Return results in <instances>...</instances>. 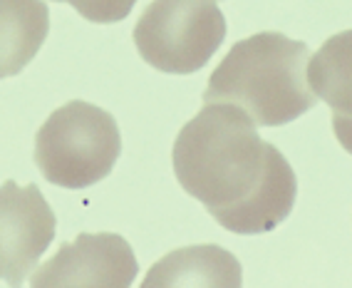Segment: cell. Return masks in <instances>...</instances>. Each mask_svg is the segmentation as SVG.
I'll use <instances>...</instances> for the list:
<instances>
[{"label": "cell", "instance_id": "cell-1", "mask_svg": "<svg viewBox=\"0 0 352 288\" xmlns=\"http://www.w3.org/2000/svg\"><path fill=\"white\" fill-rule=\"evenodd\" d=\"M256 127L241 107L211 102L182 127L171 154L184 192L241 236L273 232L298 196L290 162Z\"/></svg>", "mask_w": 352, "mask_h": 288}, {"label": "cell", "instance_id": "cell-2", "mask_svg": "<svg viewBox=\"0 0 352 288\" xmlns=\"http://www.w3.org/2000/svg\"><path fill=\"white\" fill-rule=\"evenodd\" d=\"M310 50L283 32H256L228 50L208 77L204 105L231 102L258 127H280L302 117L318 97L308 85Z\"/></svg>", "mask_w": 352, "mask_h": 288}, {"label": "cell", "instance_id": "cell-3", "mask_svg": "<svg viewBox=\"0 0 352 288\" xmlns=\"http://www.w3.org/2000/svg\"><path fill=\"white\" fill-rule=\"evenodd\" d=\"M120 154L117 119L85 100L57 107L35 134V164L55 187L87 189L102 182Z\"/></svg>", "mask_w": 352, "mask_h": 288}, {"label": "cell", "instance_id": "cell-4", "mask_svg": "<svg viewBox=\"0 0 352 288\" xmlns=\"http://www.w3.org/2000/svg\"><path fill=\"white\" fill-rule=\"evenodd\" d=\"M226 40L216 0H151L134 25V45L146 65L166 75H194Z\"/></svg>", "mask_w": 352, "mask_h": 288}, {"label": "cell", "instance_id": "cell-5", "mask_svg": "<svg viewBox=\"0 0 352 288\" xmlns=\"http://www.w3.org/2000/svg\"><path fill=\"white\" fill-rule=\"evenodd\" d=\"M55 229V214L38 184L18 187L8 179L0 187V278L8 286H23L38 269Z\"/></svg>", "mask_w": 352, "mask_h": 288}, {"label": "cell", "instance_id": "cell-6", "mask_svg": "<svg viewBox=\"0 0 352 288\" xmlns=\"http://www.w3.org/2000/svg\"><path fill=\"white\" fill-rule=\"evenodd\" d=\"M137 274V256L120 234H80L72 244L60 246L30 283L35 288H126Z\"/></svg>", "mask_w": 352, "mask_h": 288}, {"label": "cell", "instance_id": "cell-7", "mask_svg": "<svg viewBox=\"0 0 352 288\" xmlns=\"http://www.w3.org/2000/svg\"><path fill=\"white\" fill-rule=\"evenodd\" d=\"M243 271H241L239 258L228 254L226 249L214 244L201 246H184L162 258L151 266L146 274L144 288L159 286H221V288H239L243 283Z\"/></svg>", "mask_w": 352, "mask_h": 288}, {"label": "cell", "instance_id": "cell-8", "mask_svg": "<svg viewBox=\"0 0 352 288\" xmlns=\"http://www.w3.org/2000/svg\"><path fill=\"white\" fill-rule=\"evenodd\" d=\"M50 32L43 0H0V80L20 75Z\"/></svg>", "mask_w": 352, "mask_h": 288}, {"label": "cell", "instance_id": "cell-9", "mask_svg": "<svg viewBox=\"0 0 352 288\" xmlns=\"http://www.w3.org/2000/svg\"><path fill=\"white\" fill-rule=\"evenodd\" d=\"M308 85L333 114L352 119V30L327 38L308 60Z\"/></svg>", "mask_w": 352, "mask_h": 288}, {"label": "cell", "instance_id": "cell-10", "mask_svg": "<svg viewBox=\"0 0 352 288\" xmlns=\"http://www.w3.org/2000/svg\"><path fill=\"white\" fill-rule=\"evenodd\" d=\"M55 3H69L77 13L89 23H120L132 13L137 0H55Z\"/></svg>", "mask_w": 352, "mask_h": 288}, {"label": "cell", "instance_id": "cell-11", "mask_svg": "<svg viewBox=\"0 0 352 288\" xmlns=\"http://www.w3.org/2000/svg\"><path fill=\"white\" fill-rule=\"evenodd\" d=\"M333 130H335V137H338V142L342 144V150H347L352 154V119H345V117H338V114H333Z\"/></svg>", "mask_w": 352, "mask_h": 288}]
</instances>
